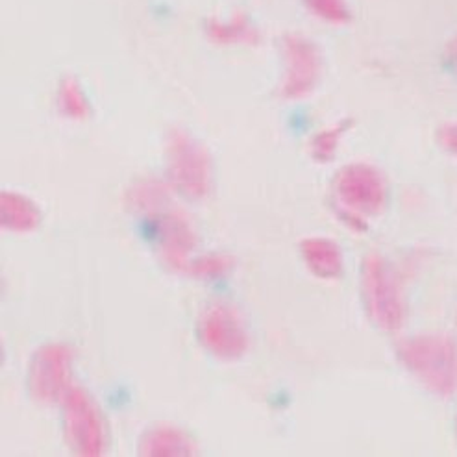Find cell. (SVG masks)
Instances as JSON below:
<instances>
[{
    "instance_id": "obj_13",
    "label": "cell",
    "mask_w": 457,
    "mask_h": 457,
    "mask_svg": "<svg viewBox=\"0 0 457 457\" xmlns=\"http://www.w3.org/2000/svg\"><path fill=\"white\" fill-rule=\"evenodd\" d=\"M170 187L172 186H167L162 180L145 178V180H137L132 187H129L124 195V204L134 213L156 215L169 206Z\"/></svg>"
},
{
    "instance_id": "obj_9",
    "label": "cell",
    "mask_w": 457,
    "mask_h": 457,
    "mask_svg": "<svg viewBox=\"0 0 457 457\" xmlns=\"http://www.w3.org/2000/svg\"><path fill=\"white\" fill-rule=\"evenodd\" d=\"M289 72L284 82V96L298 98L312 91L319 74V58L315 48L300 39L287 41Z\"/></svg>"
},
{
    "instance_id": "obj_6",
    "label": "cell",
    "mask_w": 457,
    "mask_h": 457,
    "mask_svg": "<svg viewBox=\"0 0 457 457\" xmlns=\"http://www.w3.org/2000/svg\"><path fill=\"white\" fill-rule=\"evenodd\" d=\"M62 402L65 439L72 452L82 457L103 455L106 450V428L93 398L82 387L71 386Z\"/></svg>"
},
{
    "instance_id": "obj_17",
    "label": "cell",
    "mask_w": 457,
    "mask_h": 457,
    "mask_svg": "<svg viewBox=\"0 0 457 457\" xmlns=\"http://www.w3.org/2000/svg\"><path fill=\"white\" fill-rule=\"evenodd\" d=\"M441 141L448 150L457 154V126H448V129H445L441 134Z\"/></svg>"
},
{
    "instance_id": "obj_16",
    "label": "cell",
    "mask_w": 457,
    "mask_h": 457,
    "mask_svg": "<svg viewBox=\"0 0 457 457\" xmlns=\"http://www.w3.org/2000/svg\"><path fill=\"white\" fill-rule=\"evenodd\" d=\"M60 104H62V110L72 119H86L89 113L87 103H86V98H84L79 84L72 80L63 82V86L60 89Z\"/></svg>"
},
{
    "instance_id": "obj_8",
    "label": "cell",
    "mask_w": 457,
    "mask_h": 457,
    "mask_svg": "<svg viewBox=\"0 0 457 457\" xmlns=\"http://www.w3.org/2000/svg\"><path fill=\"white\" fill-rule=\"evenodd\" d=\"M196 241L195 228L184 212L172 210L162 217L160 256L169 269L187 274Z\"/></svg>"
},
{
    "instance_id": "obj_12",
    "label": "cell",
    "mask_w": 457,
    "mask_h": 457,
    "mask_svg": "<svg viewBox=\"0 0 457 457\" xmlns=\"http://www.w3.org/2000/svg\"><path fill=\"white\" fill-rule=\"evenodd\" d=\"M39 222L41 212L34 204V200L13 191H4L0 195V224L4 230L29 234L36 230Z\"/></svg>"
},
{
    "instance_id": "obj_15",
    "label": "cell",
    "mask_w": 457,
    "mask_h": 457,
    "mask_svg": "<svg viewBox=\"0 0 457 457\" xmlns=\"http://www.w3.org/2000/svg\"><path fill=\"white\" fill-rule=\"evenodd\" d=\"M345 130H346V124H339V126H336V129L324 130L317 137H313V141H312L313 160L319 163L332 162L336 156V150L339 146V139Z\"/></svg>"
},
{
    "instance_id": "obj_11",
    "label": "cell",
    "mask_w": 457,
    "mask_h": 457,
    "mask_svg": "<svg viewBox=\"0 0 457 457\" xmlns=\"http://www.w3.org/2000/svg\"><path fill=\"white\" fill-rule=\"evenodd\" d=\"M300 250L312 274L320 280H337L343 274V253L336 241L328 237H308L300 243Z\"/></svg>"
},
{
    "instance_id": "obj_1",
    "label": "cell",
    "mask_w": 457,
    "mask_h": 457,
    "mask_svg": "<svg viewBox=\"0 0 457 457\" xmlns=\"http://www.w3.org/2000/svg\"><path fill=\"white\" fill-rule=\"evenodd\" d=\"M334 193L337 213L358 232L365 230L367 219L382 213L387 204V184L382 172L365 163L343 167L336 176Z\"/></svg>"
},
{
    "instance_id": "obj_10",
    "label": "cell",
    "mask_w": 457,
    "mask_h": 457,
    "mask_svg": "<svg viewBox=\"0 0 457 457\" xmlns=\"http://www.w3.org/2000/svg\"><path fill=\"white\" fill-rule=\"evenodd\" d=\"M139 453L145 457H189L196 453V446L180 428L158 424L141 437Z\"/></svg>"
},
{
    "instance_id": "obj_2",
    "label": "cell",
    "mask_w": 457,
    "mask_h": 457,
    "mask_svg": "<svg viewBox=\"0 0 457 457\" xmlns=\"http://www.w3.org/2000/svg\"><path fill=\"white\" fill-rule=\"evenodd\" d=\"M398 355L420 382L439 396L457 393V345L439 334L417 336L398 345Z\"/></svg>"
},
{
    "instance_id": "obj_14",
    "label": "cell",
    "mask_w": 457,
    "mask_h": 457,
    "mask_svg": "<svg viewBox=\"0 0 457 457\" xmlns=\"http://www.w3.org/2000/svg\"><path fill=\"white\" fill-rule=\"evenodd\" d=\"M234 267V258L226 253H206L196 260H191L187 274L200 278V280H212V278H222Z\"/></svg>"
},
{
    "instance_id": "obj_5",
    "label": "cell",
    "mask_w": 457,
    "mask_h": 457,
    "mask_svg": "<svg viewBox=\"0 0 457 457\" xmlns=\"http://www.w3.org/2000/svg\"><path fill=\"white\" fill-rule=\"evenodd\" d=\"M198 341L222 361H237L248 352L250 339L241 313L226 302H213L196 322Z\"/></svg>"
},
{
    "instance_id": "obj_3",
    "label": "cell",
    "mask_w": 457,
    "mask_h": 457,
    "mask_svg": "<svg viewBox=\"0 0 457 457\" xmlns=\"http://www.w3.org/2000/svg\"><path fill=\"white\" fill-rule=\"evenodd\" d=\"M170 186L186 198L202 200L212 191L213 167L208 150L184 132H174L167 146Z\"/></svg>"
},
{
    "instance_id": "obj_4",
    "label": "cell",
    "mask_w": 457,
    "mask_h": 457,
    "mask_svg": "<svg viewBox=\"0 0 457 457\" xmlns=\"http://www.w3.org/2000/svg\"><path fill=\"white\" fill-rule=\"evenodd\" d=\"M361 284L370 319L387 332L402 328L405 320V302L395 272L382 256L370 253L365 260Z\"/></svg>"
},
{
    "instance_id": "obj_7",
    "label": "cell",
    "mask_w": 457,
    "mask_h": 457,
    "mask_svg": "<svg viewBox=\"0 0 457 457\" xmlns=\"http://www.w3.org/2000/svg\"><path fill=\"white\" fill-rule=\"evenodd\" d=\"M72 350L67 345H46L39 348L29 370V391L34 400L53 403L63 398L71 387Z\"/></svg>"
}]
</instances>
